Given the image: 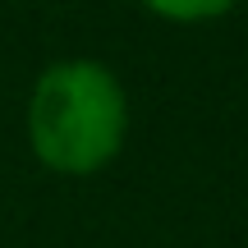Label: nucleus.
<instances>
[{"label":"nucleus","mask_w":248,"mask_h":248,"mask_svg":"<svg viewBox=\"0 0 248 248\" xmlns=\"http://www.w3.org/2000/svg\"><path fill=\"white\" fill-rule=\"evenodd\" d=\"M28 147L55 175H97L129 138V92L110 64L69 55L37 74L23 110Z\"/></svg>","instance_id":"obj_1"},{"label":"nucleus","mask_w":248,"mask_h":248,"mask_svg":"<svg viewBox=\"0 0 248 248\" xmlns=\"http://www.w3.org/2000/svg\"><path fill=\"white\" fill-rule=\"evenodd\" d=\"M142 5L161 18H175V23H207V18L230 14L239 0H142Z\"/></svg>","instance_id":"obj_2"}]
</instances>
